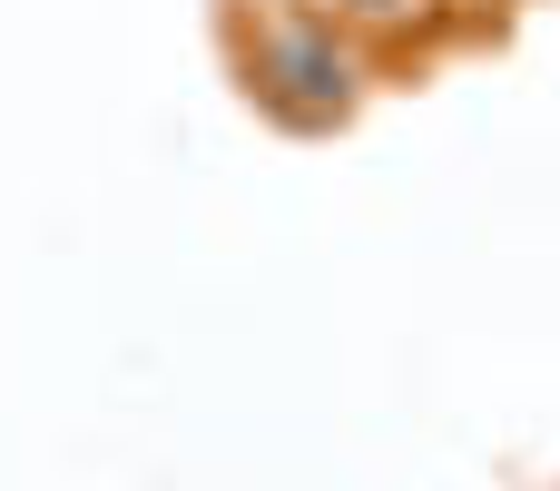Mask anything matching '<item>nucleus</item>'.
Wrapping results in <instances>:
<instances>
[{
    "instance_id": "1",
    "label": "nucleus",
    "mask_w": 560,
    "mask_h": 491,
    "mask_svg": "<svg viewBox=\"0 0 560 491\" xmlns=\"http://www.w3.org/2000/svg\"><path fill=\"white\" fill-rule=\"evenodd\" d=\"M246 69H256V89L285 108V118H345L354 108V79H364V59L335 39V20H315V10H295V20H276L256 49H246Z\"/></svg>"
},
{
    "instance_id": "2",
    "label": "nucleus",
    "mask_w": 560,
    "mask_h": 491,
    "mask_svg": "<svg viewBox=\"0 0 560 491\" xmlns=\"http://www.w3.org/2000/svg\"><path fill=\"white\" fill-rule=\"evenodd\" d=\"M423 0H315V20H404Z\"/></svg>"
}]
</instances>
